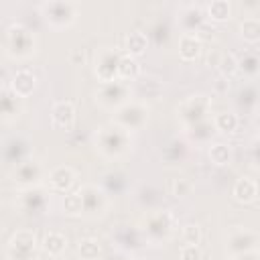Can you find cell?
Masks as SVG:
<instances>
[{"label": "cell", "mask_w": 260, "mask_h": 260, "mask_svg": "<svg viewBox=\"0 0 260 260\" xmlns=\"http://www.w3.org/2000/svg\"><path fill=\"white\" fill-rule=\"evenodd\" d=\"M93 146L100 156L118 160L132 150V134L116 126L114 122H108L93 132Z\"/></svg>", "instance_id": "cell-1"}, {"label": "cell", "mask_w": 260, "mask_h": 260, "mask_svg": "<svg viewBox=\"0 0 260 260\" xmlns=\"http://www.w3.org/2000/svg\"><path fill=\"white\" fill-rule=\"evenodd\" d=\"M2 51L12 61H28L37 53V39L22 22H12L4 28Z\"/></svg>", "instance_id": "cell-2"}, {"label": "cell", "mask_w": 260, "mask_h": 260, "mask_svg": "<svg viewBox=\"0 0 260 260\" xmlns=\"http://www.w3.org/2000/svg\"><path fill=\"white\" fill-rule=\"evenodd\" d=\"M140 236L144 242L158 246L171 240L175 232V215L169 209H150L140 221Z\"/></svg>", "instance_id": "cell-3"}, {"label": "cell", "mask_w": 260, "mask_h": 260, "mask_svg": "<svg viewBox=\"0 0 260 260\" xmlns=\"http://www.w3.org/2000/svg\"><path fill=\"white\" fill-rule=\"evenodd\" d=\"M39 12L49 28L53 30H65L71 28L77 22L79 6L69 0H49L39 4Z\"/></svg>", "instance_id": "cell-4"}, {"label": "cell", "mask_w": 260, "mask_h": 260, "mask_svg": "<svg viewBox=\"0 0 260 260\" xmlns=\"http://www.w3.org/2000/svg\"><path fill=\"white\" fill-rule=\"evenodd\" d=\"M93 98L100 108H104L108 112H116L118 108H122L126 102L132 100V87H130V83H124L120 79L108 81V83H98Z\"/></svg>", "instance_id": "cell-5"}, {"label": "cell", "mask_w": 260, "mask_h": 260, "mask_svg": "<svg viewBox=\"0 0 260 260\" xmlns=\"http://www.w3.org/2000/svg\"><path fill=\"white\" fill-rule=\"evenodd\" d=\"M39 248H41V242L32 230L28 228L16 230L6 244V258L8 260H37Z\"/></svg>", "instance_id": "cell-6"}, {"label": "cell", "mask_w": 260, "mask_h": 260, "mask_svg": "<svg viewBox=\"0 0 260 260\" xmlns=\"http://www.w3.org/2000/svg\"><path fill=\"white\" fill-rule=\"evenodd\" d=\"M112 122L120 128H124L126 132H136V130H142L148 122V106L140 100H130L126 102L122 108H118L114 112V118Z\"/></svg>", "instance_id": "cell-7"}, {"label": "cell", "mask_w": 260, "mask_h": 260, "mask_svg": "<svg viewBox=\"0 0 260 260\" xmlns=\"http://www.w3.org/2000/svg\"><path fill=\"white\" fill-rule=\"evenodd\" d=\"M209 110H211V98L205 93H193L177 106V118L183 124V128H187V126L207 120Z\"/></svg>", "instance_id": "cell-8"}, {"label": "cell", "mask_w": 260, "mask_h": 260, "mask_svg": "<svg viewBox=\"0 0 260 260\" xmlns=\"http://www.w3.org/2000/svg\"><path fill=\"white\" fill-rule=\"evenodd\" d=\"M79 199H81V215L87 217H100L108 211L110 207V195L102 189V185L87 183L77 189Z\"/></svg>", "instance_id": "cell-9"}, {"label": "cell", "mask_w": 260, "mask_h": 260, "mask_svg": "<svg viewBox=\"0 0 260 260\" xmlns=\"http://www.w3.org/2000/svg\"><path fill=\"white\" fill-rule=\"evenodd\" d=\"M10 179L18 189H28V187H37L43 185L45 179V167L41 160L37 158H26L22 162H18L16 167H12L10 171Z\"/></svg>", "instance_id": "cell-10"}, {"label": "cell", "mask_w": 260, "mask_h": 260, "mask_svg": "<svg viewBox=\"0 0 260 260\" xmlns=\"http://www.w3.org/2000/svg\"><path fill=\"white\" fill-rule=\"evenodd\" d=\"M258 244H260V236L256 230L234 228L225 238V254L230 258H234V256H240L246 252H254V250H258Z\"/></svg>", "instance_id": "cell-11"}, {"label": "cell", "mask_w": 260, "mask_h": 260, "mask_svg": "<svg viewBox=\"0 0 260 260\" xmlns=\"http://www.w3.org/2000/svg\"><path fill=\"white\" fill-rule=\"evenodd\" d=\"M16 205L26 215H43L49 207V189H45L43 185L20 189L16 197Z\"/></svg>", "instance_id": "cell-12"}, {"label": "cell", "mask_w": 260, "mask_h": 260, "mask_svg": "<svg viewBox=\"0 0 260 260\" xmlns=\"http://www.w3.org/2000/svg\"><path fill=\"white\" fill-rule=\"evenodd\" d=\"M120 57H122V53L118 49H112V47H104V49H100L95 53L93 73H95L100 83H108V81H116L118 79Z\"/></svg>", "instance_id": "cell-13"}, {"label": "cell", "mask_w": 260, "mask_h": 260, "mask_svg": "<svg viewBox=\"0 0 260 260\" xmlns=\"http://www.w3.org/2000/svg\"><path fill=\"white\" fill-rule=\"evenodd\" d=\"M30 154H32V144L22 134H12L2 144V158L12 167H16L18 162L30 158Z\"/></svg>", "instance_id": "cell-14"}, {"label": "cell", "mask_w": 260, "mask_h": 260, "mask_svg": "<svg viewBox=\"0 0 260 260\" xmlns=\"http://www.w3.org/2000/svg\"><path fill=\"white\" fill-rule=\"evenodd\" d=\"M75 179H77V175L69 165H57L47 173V187H49L51 193L65 195L73 189Z\"/></svg>", "instance_id": "cell-15"}, {"label": "cell", "mask_w": 260, "mask_h": 260, "mask_svg": "<svg viewBox=\"0 0 260 260\" xmlns=\"http://www.w3.org/2000/svg\"><path fill=\"white\" fill-rule=\"evenodd\" d=\"M8 89H10L16 98H20V100L32 95V91L37 89V77H35V73L28 71V69H18V71H14V73L10 75Z\"/></svg>", "instance_id": "cell-16"}, {"label": "cell", "mask_w": 260, "mask_h": 260, "mask_svg": "<svg viewBox=\"0 0 260 260\" xmlns=\"http://www.w3.org/2000/svg\"><path fill=\"white\" fill-rule=\"evenodd\" d=\"M51 124L57 130H71L75 124V106L69 100H59L51 108Z\"/></svg>", "instance_id": "cell-17"}, {"label": "cell", "mask_w": 260, "mask_h": 260, "mask_svg": "<svg viewBox=\"0 0 260 260\" xmlns=\"http://www.w3.org/2000/svg\"><path fill=\"white\" fill-rule=\"evenodd\" d=\"M112 240L120 246L122 252H130V250L140 248L142 236H140V230H138V228L128 225V223H120V225H116V230L112 232Z\"/></svg>", "instance_id": "cell-18"}, {"label": "cell", "mask_w": 260, "mask_h": 260, "mask_svg": "<svg viewBox=\"0 0 260 260\" xmlns=\"http://www.w3.org/2000/svg\"><path fill=\"white\" fill-rule=\"evenodd\" d=\"M205 12L201 6H195V4H189L185 6L181 12H179V24L183 28V32H193L197 35V30L203 28L205 24Z\"/></svg>", "instance_id": "cell-19"}, {"label": "cell", "mask_w": 260, "mask_h": 260, "mask_svg": "<svg viewBox=\"0 0 260 260\" xmlns=\"http://www.w3.org/2000/svg\"><path fill=\"white\" fill-rule=\"evenodd\" d=\"M24 110L20 98H16L8 87H0V120H16Z\"/></svg>", "instance_id": "cell-20"}, {"label": "cell", "mask_w": 260, "mask_h": 260, "mask_svg": "<svg viewBox=\"0 0 260 260\" xmlns=\"http://www.w3.org/2000/svg\"><path fill=\"white\" fill-rule=\"evenodd\" d=\"M203 51V41L199 35L181 32L179 35V57L183 61H195Z\"/></svg>", "instance_id": "cell-21"}, {"label": "cell", "mask_w": 260, "mask_h": 260, "mask_svg": "<svg viewBox=\"0 0 260 260\" xmlns=\"http://www.w3.org/2000/svg\"><path fill=\"white\" fill-rule=\"evenodd\" d=\"M215 134L217 132H215V128H213V124H211L209 118L185 128V138H187L189 144H209Z\"/></svg>", "instance_id": "cell-22"}, {"label": "cell", "mask_w": 260, "mask_h": 260, "mask_svg": "<svg viewBox=\"0 0 260 260\" xmlns=\"http://www.w3.org/2000/svg\"><path fill=\"white\" fill-rule=\"evenodd\" d=\"M41 250H43L51 260L61 258V256L65 254V250H67V236H65L63 232H57V230L47 232L45 238H43V242H41Z\"/></svg>", "instance_id": "cell-23"}, {"label": "cell", "mask_w": 260, "mask_h": 260, "mask_svg": "<svg viewBox=\"0 0 260 260\" xmlns=\"http://www.w3.org/2000/svg\"><path fill=\"white\" fill-rule=\"evenodd\" d=\"M232 195H234V199L238 203H252L258 197V183L252 177H240L234 183Z\"/></svg>", "instance_id": "cell-24"}, {"label": "cell", "mask_w": 260, "mask_h": 260, "mask_svg": "<svg viewBox=\"0 0 260 260\" xmlns=\"http://www.w3.org/2000/svg\"><path fill=\"white\" fill-rule=\"evenodd\" d=\"M189 154V142L187 140H179V138H173L167 142V146L162 148V160L167 165H179L187 158Z\"/></svg>", "instance_id": "cell-25"}, {"label": "cell", "mask_w": 260, "mask_h": 260, "mask_svg": "<svg viewBox=\"0 0 260 260\" xmlns=\"http://www.w3.org/2000/svg\"><path fill=\"white\" fill-rule=\"evenodd\" d=\"M207 156H209V160H211L215 167H225V165H230V162L234 160L232 144H230V142H223V140L209 142Z\"/></svg>", "instance_id": "cell-26"}, {"label": "cell", "mask_w": 260, "mask_h": 260, "mask_svg": "<svg viewBox=\"0 0 260 260\" xmlns=\"http://www.w3.org/2000/svg\"><path fill=\"white\" fill-rule=\"evenodd\" d=\"M148 49V35H144L142 30H130L126 35V55L138 59L140 55H144Z\"/></svg>", "instance_id": "cell-27"}, {"label": "cell", "mask_w": 260, "mask_h": 260, "mask_svg": "<svg viewBox=\"0 0 260 260\" xmlns=\"http://www.w3.org/2000/svg\"><path fill=\"white\" fill-rule=\"evenodd\" d=\"M140 63H138V59H134V57H130V55H122L120 57V63H118V79L120 81H124V83H130V81H134V79H138V75H140Z\"/></svg>", "instance_id": "cell-28"}, {"label": "cell", "mask_w": 260, "mask_h": 260, "mask_svg": "<svg viewBox=\"0 0 260 260\" xmlns=\"http://www.w3.org/2000/svg\"><path fill=\"white\" fill-rule=\"evenodd\" d=\"M211 124H213L215 132H219V134H234L240 126V118L236 112H217L211 118Z\"/></svg>", "instance_id": "cell-29"}, {"label": "cell", "mask_w": 260, "mask_h": 260, "mask_svg": "<svg viewBox=\"0 0 260 260\" xmlns=\"http://www.w3.org/2000/svg\"><path fill=\"white\" fill-rule=\"evenodd\" d=\"M77 256L81 260H102V244L98 238H81L77 242Z\"/></svg>", "instance_id": "cell-30"}, {"label": "cell", "mask_w": 260, "mask_h": 260, "mask_svg": "<svg viewBox=\"0 0 260 260\" xmlns=\"http://www.w3.org/2000/svg\"><path fill=\"white\" fill-rule=\"evenodd\" d=\"M203 12H205V18L213 22H223L232 16V4L230 0H211Z\"/></svg>", "instance_id": "cell-31"}, {"label": "cell", "mask_w": 260, "mask_h": 260, "mask_svg": "<svg viewBox=\"0 0 260 260\" xmlns=\"http://www.w3.org/2000/svg\"><path fill=\"white\" fill-rule=\"evenodd\" d=\"M240 39L250 45H256L260 41V18L258 16H246L240 22Z\"/></svg>", "instance_id": "cell-32"}, {"label": "cell", "mask_w": 260, "mask_h": 260, "mask_svg": "<svg viewBox=\"0 0 260 260\" xmlns=\"http://www.w3.org/2000/svg\"><path fill=\"white\" fill-rule=\"evenodd\" d=\"M238 73H242L248 79H256L260 73V59L254 53H244L242 59H238Z\"/></svg>", "instance_id": "cell-33"}, {"label": "cell", "mask_w": 260, "mask_h": 260, "mask_svg": "<svg viewBox=\"0 0 260 260\" xmlns=\"http://www.w3.org/2000/svg\"><path fill=\"white\" fill-rule=\"evenodd\" d=\"M217 69H219L221 77L230 81L232 77L238 75V57L234 53H230V51L228 53H221V57L217 61Z\"/></svg>", "instance_id": "cell-34"}, {"label": "cell", "mask_w": 260, "mask_h": 260, "mask_svg": "<svg viewBox=\"0 0 260 260\" xmlns=\"http://www.w3.org/2000/svg\"><path fill=\"white\" fill-rule=\"evenodd\" d=\"M238 106L244 108V112H256L258 106V91L254 85H244L238 93Z\"/></svg>", "instance_id": "cell-35"}, {"label": "cell", "mask_w": 260, "mask_h": 260, "mask_svg": "<svg viewBox=\"0 0 260 260\" xmlns=\"http://www.w3.org/2000/svg\"><path fill=\"white\" fill-rule=\"evenodd\" d=\"M63 213L67 215H81V199L77 191H69L63 195Z\"/></svg>", "instance_id": "cell-36"}, {"label": "cell", "mask_w": 260, "mask_h": 260, "mask_svg": "<svg viewBox=\"0 0 260 260\" xmlns=\"http://www.w3.org/2000/svg\"><path fill=\"white\" fill-rule=\"evenodd\" d=\"M193 191V183L187 177H177L171 181V195L175 197H187Z\"/></svg>", "instance_id": "cell-37"}, {"label": "cell", "mask_w": 260, "mask_h": 260, "mask_svg": "<svg viewBox=\"0 0 260 260\" xmlns=\"http://www.w3.org/2000/svg\"><path fill=\"white\" fill-rule=\"evenodd\" d=\"M181 238H183V244L199 246V242H201V228L197 223H187V225L181 228Z\"/></svg>", "instance_id": "cell-38"}, {"label": "cell", "mask_w": 260, "mask_h": 260, "mask_svg": "<svg viewBox=\"0 0 260 260\" xmlns=\"http://www.w3.org/2000/svg\"><path fill=\"white\" fill-rule=\"evenodd\" d=\"M179 260H201V248L193 244H183L179 250Z\"/></svg>", "instance_id": "cell-39"}, {"label": "cell", "mask_w": 260, "mask_h": 260, "mask_svg": "<svg viewBox=\"0 0 260 260\" xmlns=\"http://www.w3.org/2000/svg\"><path fill=\"white\" fill-rule=\"evenodd\" d=\"M102 260H132V258L128 256V252H122V250H116V252H112V254H108V256H104Z\"/></svg>", "instance_id": "cell-40"}, {"label": "cell", "mask_w": 260, "mask_h": 260, "mask_svg": "<svg viewBox=\"0 0 260 260\" xmlns=\"http://www.w3.org/2000/svg\"><path fill=\"white\" fill-rule=\"evenodd\" d=\"M258 258H260V254H258V250H254V252H246V254L234 256L232 260H258Z\"/></svg>", "instance_id": "cell-41"}, {"label": "cell", "mask_w": 260, "mask_h": 260, "mask_svg": "<svg viewBox=\"0 0 260 260\" xmlns=\"http://www.w3.org/2000/svg\"><path fill=\"white\" fill-rule=\"evenodd\" d=\"M83 59H85V57H83V51H81V49H77V51L71 53V63H73V65H79V61L83 63Z\"/></svg>", "instance_id": "cell-42"}, {"label": "cell", "mask_w": 260, "mask_h": 260, "mask_svg": "<svg viewBox=\"0 0 260 260\" xmlns=\"http://www.w3.org/2000/svg\"><path fill=\"white\" fill-rule=\"evenodd\" d=\"M4 75H6V69H4V67H0V77H2V81H10V79H6Z\"/></svg>", "instance_id": "cell-43"}, {"label": "cell", "mask_w": 260, "mask_h": 260, "mask_svg": "<svg viewBox=\"0 0 260 260\" xmlns=\"http://www.w3.org/2000/svg\"><path fill=\"white\" fill-rule=\"evenodd\" d=\"M2 39H4V28L0 26V47H2Z\"/></svg>", "instance_id": "cell-44"}, {"label": "cell", "mask_w": 260, "mask_h": 260, "mask_svg": "<svg viewBox=\"0 0 260 260\" xmlns=\"http://www.w3.org/2000/svg\"><path fill=\"white\" fill-rule=\"evenodd\" d=\"M55 260H67V258H63V256H61V258H55Z\"/></svg>", "instance_id": "cell-45"}]
</instances>
